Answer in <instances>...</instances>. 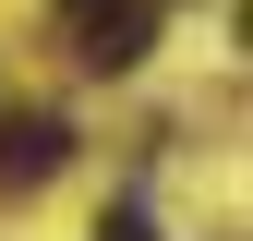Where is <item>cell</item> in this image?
I'll use <instances>...</instances> for the list:
<instances>
[{
    "label": "cell",
    "mask_w": 253,
    "mask_h": 241,
    "mask_svg": "<svg viewBox=\"0 0 253 241\" xmlns=\"http://www.w3.org/2000/svg\"><path fill=\"white\" fill-rule=\"evenodd\" d=\"M157 48V0H97L84 12V73H133Z\"/></svg>",
    "instance_id": "6da1fadb"
},
{
    "label": "cell",
    "mask_w": 253,
    "mask_h": 241,
    "mask_svg": "<svg viewBox=\"0 0 253 241\" xmlns=\"http://www.w3.org/2000/svg\"><path fill=\"white\" fill-rule=\"evenodd\" d=\"M73 157V120H0V181H48Z\"/></svg>",
    "instance_id": "7a4b0ae2"
},
{
    "label": "cell",
    "mask_w": 253,
    "mask_h": 241,
    "mask_svg": "<svg viewBox=\"0 0 253 241\" xmlns=\"http://www.w3.org/2000/svg\"><path fill=\"white\" fill-rule=\"evenodd\" d=\"M97 241H157V229H145V205H109V217H97Z\"/></svg>",
    "instance_id": "3957f363"
},
{
    "label": "cell",
    "mask_w": 253,
    "mask_h": 241,
    "mask_svg": "<svg viewBox=\"0 0 253 241\" xmlns=\"http://www.w3.org/2000/svg\"><path fill=\"white\" fill-rule=\"evenodd\" d=\"M60 12H73V24H84V12H97V0H60Z\"/></svg>",
    "instance_id": "277c9868"
}]
</instances>
